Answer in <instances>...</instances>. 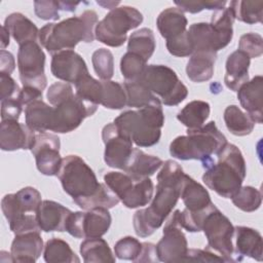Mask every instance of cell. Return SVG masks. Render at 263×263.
<instances>
[{
  "label": "cell",
  "instance_id": "1",
  "mask_svg": "<svg viewBox=\"0 0 263 263\" xmlns=\"http://www.w3.org/2000/svg\"><path fill=\"white\" fill-rule=\"evenodd\" d=\"M184 176L185 173L178 162L170 159L162 164L151 204L134 214L133 225L138 236L148 237L162 225L180 198Z\"/></svg>",
  "mask_w": 263,
  "mask_h": 263
},
{
  "label": "cell",
  "instance_id": "2",
  "mask_svg": "<svg viewBox=\"0 0 263 263\" xmlns=\"http://www.w3.org/2000/svg\"><path fill=\"white\" fill-rule=\"evenodd\" d=\"M97 24V12L88 9L78 16L44 25L39 30V41L52 55L63 50H73L81 41L85 43L93 41Z\"/></svg>",
  "mask_w": 263,
  "mask_h": 263
},
{
  "label": "cell",
  "instance_id": "3",
  "mask_svg": "<svg viewBox=\"0 0 263 263\" xmlns=\"http://www.w3.org/2000/svg\"><path fill=\"white\" fill-rule=\"evenodd\" d=\"M226 144L227 139L216 122L210 121L199 128L187 129L186 136L174 139L170 145V154L180 160H200L205 170L215 162L212 155H217Z\"/></svg>",
  "mask_w": 263,
  "mask_h": 263
},
{
  "label": "cell",
  "instance_id": "4",
  "mask_svg": "<svg viewBox=\"0 0 263 263\" xmlns=\"http://www.w3.org/2000/svg\"><path fill=\"white\" fill-rule=\"evenodd\" d=\"M217 156L218 162L205 168L202 181L221 197L231 198L241 187L247 175L243 155L238 147L227 143Z\"/></svg>",
  "mask_w": 263,
  "mask_h": 263
},
{
  "label": "cell",
  "instance_id": "5",
  "mask_svg": "<svg viewBox=\"0 0 263 263\" xmlns=\"http://www.w3.org/2000/svg\"><path fill=\"white\" fill-rule=\"evenodd\" d=\"M114 124L138 147L156 145L161 137L164 113L159 99L138 110H127L114 119Z\"/></svg>",
  "mask_w": 263,
  "mask_h": 263
},
{
  "label": "cell",
  "instance_id": "6",
  "mask_svg": "<svg viewBox=\"0 0 263 263\" xmlns=\"http://www.w3.org/2000/svg\"><path fill=\"white\" fill-rule=\"evenodd\" d=\"M58 178L64 191L72 199L93 195L101 187L93 171L78 155H67L63 158Z\"/></svg>",
  "mask_w": 263,
  "mask_h": 263
},
{
  "label": "cell",
  "instance_id": "7",
  "mask_svg": "<svg viewBox=\"0 0 263 263\" xmlns=\"http://www.w3.org/2000/svg\"><path fill=\"white\" fill-rule=\"evenodd\" d=\"M143 22V14L135 7L123 5L115 7L98 22L95 38L111 47H119L127 39V32Z\"/></svg>",
  "mask_w": 263,
  "mask_h": 263
},
{
  "label": "cell",
  "instance_id": "8",
  "mask_svg": "<svg viewBox=\"0 0 263 263\" xmlns=\"http://www.w3.org/2000/svg\"><path fill=\"white\" fill-rule=\"evenodd\" d=\"M138 80L165 106H177L188 96V88L177 73L164 65H148Z\"/></svg>",
  "mask_w": 263,
  "mask_h": 263
},
{
  "label": "cell",
  "instance_id": "9",
  "mask_svg": "<svg viewBox=\"0 0 263 263\" xmlns=\"http://www.w3.org/2000/svg\"><path fill=\"white\" fill-rule=\"evenodd\" d=\"M104 182L128 209L144 206L153 197L154 185L150 178L137 179L125 172H108Z\"/></svg>",
  "mask_w": 263,
  "mask_h": 263
},
{
  "label": "cell",
  "instance_id": "10",
  "mask_svg": "<svg viewBox=\"0 0 263 263\" xmlns=\"http://www.w3.org/2000/svg\"><path fill=\"white\" fill-rule=\"evenodd\" d=\"M208 239L209 250L216 252L226 262H234L233 235L234 226L230 220L217 208L209 213L203 221L201 229Z\"/></svg>",
  "mask_w": 263,
  "mask_h": 263
},
{
  "label": "cell",
  "instance_id": "11",
  "mask_svg": "<svg viewBox=\"0 0 263 263\" xmlns=\"http://www.w3.org/2000/svg\"><path fill=\"white\" fill-rule=\"evenodd\" d=\"M44 66L45 53L37 41L20 45L17 68L23 86H33L43 91L47 83Z\"/></svg>",
  "mask_w": 263,
  "mask_h": 263
},
{
  "label": "cell",
  "instance_id": "12",
  "mask_svg": "<svg viewBox=\"0 0 263 263\" xmlns=\"http://www.w3.org/2000/svg\"><path fill=\"white\" fill-rule=\"evenodd\" d=\"M98 105L86 102L74 93L69 99L53 106L50 132L66 134L76 129L82 121L97 111Z\"/></svg>",
  "mask_w": 263,
  "mask_h": 263
},
{
  "label": "cell",
  "instance_id": "13",
  "mask_svg": "<svg viewBox=\"0 0 263 263\" xmlns=\"http://www.w3.org/2000/svg\"><path fill=\"white\" fill-rule=\"evenodd\" d=\"M188 252V243L182 231L181 211L176 210L165 222L162 237L156 245L158 261L164 263L182 262Z\"/></svg>",
  "mask_w": 263,
  "mask_h": 263
},
{
  "label": "cell",
  "instance_id": "14",
  "mask_svg": "<svg viewBox=\"0 0 263 263\" xmlns=\"http://www.w3.org/2000/svg\"><path fill=\"white\" fill-rule=\"evenodd\" d=\"M61 142L54 134L36 133L30 149L35 156L37 170L44 176H57L63 158L60 155Z\"/></svg>",
  "mask_w": 263,
  "mask_h": 263
},
{
  "label": "cell",
  "instance_id": "15",
  "mask_svg": "<svg viewBox=\"0 0 263 263\" xmlns=\"http://www.w3.org/2000/svg\"><path fill=\"white\" fill-rule=\"evenodd\" d=\"M102 139L105 144L104 160L113 168L124 170L134 150L132 140L112 123L103 127Z\"/></svg>",
  "mask_w": 263,
  "mask_h": 263
},
{
  "label": "cell",
  "instance_id": "16",
  "mask_svg": "<svg viewBox=\"0 0 263 263\" xmlns=\"http://www.w3.org/2000/svg\"><path fill=\"white\" fill-rule=\"evenodd\" d=\"M52 75L67 83H76L89 74L85 61L74 50H63L52 55L50 63Z\"/></svg>",
  "mask_w": 263,
  "mask_h": 263
},
{
  "label": "cell",
  "instance_id": "17",
  "mask_svg": "<svg viewBox=\"0 0 263 263\" xmlns=\"http://www.w3.org/2000/svg\"><path fill=\"white\" fill-rule=\"evenodd\" d=\"M36 133L17 120H1L0 148L3 151L31 149Z\"/></svg>",
  "mask_w": 263,
  "mask_h": 263
},
{
  "label": "cell",
  "instance_id": "18",
  "mask_svg": "<svg viewBox=\"0 0 263 263\" xmlns=\"http://www.w3.org/2000/svg\"><path fill=\"white\" fill-rule=\"evenodd\" d=\"M43 251V240L38 231L15 234L10 247L12 262L34 263Z\"/></svg>",
  "mask_w": 263,
  "mask_h": 263
},
{
  "label": "cell",
  "instance_id": "19",
  "mask_svg": "<svg viewBox=\"0 0 263 263\" xmlns=\"http://www.w3.org/2000/svg\"><path fill=\"white\" fill-rule=\"evenodd\" d=\"M262 91L263 77L261 75L247 81L237 90V99L241 107L255 123H262L263 121Z\"/></svg>",
  "mask_w": 263,
  "mask_h": 263
},
{
  "label": "cell",
  "instance_id": "20",
  "mask_svg": "<svg viewBox=\"0 0 263 263\" xmlns=\"http://www.w3.org/2000/svg\"><path fill=\"white\" fill-rule=\"evenodd\" d=\"M194 52L217 53L227 45L210 23H194L187 30Z\"/></svg>",
  "mask_w": 263,
  "mask_h": 263
},
{
  "label": "cell",
  "instance_id": "21",
  "mask_svg": "<svg viewBox=\"0 0 263 263\" xmlns=\"http://www.w3.org/2000/svg\"><path fill=\"white\" fill-rule=\"evenodd\" d=\"M71 211L53 200H42L37 212L36 219L41 231H65L66 221Z\"/></svg>",
  "mask_w": 263,
  "mask_h": 263
},
{
  "label": "cell",
  "instance_id": "22",
  "mask_svg": "<svg viewBox=\"0 0 263 263\" xmlns=\"http://www.w3.org/2000/svg\"><path fill=\"white\" fill-rule=\"evenodd\" d=\"M112 222L108 209L96 208L80 212L79 231L80 238L102 237L110 228Z\"/></svg>",
  "mask_w": 263,
  "mask_h": 263
},
{
  "label": "cell",
  "instance_id": "23",
  "mask_svg": "<svg viewBox=\"0 0 263 263\" xmlns=\"http://www.w3.org/2000/svg\"><path fill=\"white\" fill-rule=\"evenodd\" d=\"M235 253L240 256L250 257L257 261L263 260L262 236L256 229L247 226L234 227Z\"/></svg>",
  "mask_w": 263,
  "mask_h": 263
},
{
  "label": "cell",
  "instance_id": "24",
  "mask_svg": "<svg viewBox=\"0 0 263 263\" xmlns=\"http://www.w3.org/2000/svg\"><path fill=\"white\" fill-rule=\"evenodd\" d=\"M250 62L251 59L238 49L228 55L225 65L226 73L224 82L229 89L237 91L243 83L249 81Z\"/></svg>",
  "mask_w": 263,
  "mask_h": 263
},
{
  "label": "cell",
  "instance_id": "25",
  "mask_svg": "<svg viewBox=\"0 0 263 263\" xmlns=\"http://www.w3.org/2000/svg\"><path fill=\"white\" fill-rule=\"evenodd\" d=\"M180 197L186 206L185 209L190 212L203 211L213 203L208 190L186 174L183 179Z\"/></svg>",
  "mask_w": 263,
  "mask_h": 263
},
{
  "label": "cell",
  "instance_id": "26",
  "mask_svg": "<svg viewBox=\"0 0 263 263\" xmlns=\"http://www.w3.org/2000/svg\"><path fill=\"white\" fill-rule=\"evenodd\" d=\"M188 21L184 12L178 7L162 10L156 20L157 29L165 40L176 38L187 31Z\"/></svg>",
  "mask_w": 263,
  "mask_h": 263
},
{
  "label": "cell",
  "instance_id": "27",
  "mask_svg": "<svg viewBox=\"0 0 263 263\" xmlns=\"http://www.w3.org/2000/svg\"><path fill=\"white\" fill-rule=\"evenodd\" d=\"M18 45L39 39V30L26 15L13 12L6 16L3 25Z\"/></svg>",
  "mask_w": 263,
  "mask_h": 263
},
{
  "label": "cell",
  "instance_id": "28",
  "mask_svg": "<svg viewBox=\"0 0 263 263\" xmlns=\"http://www.w3.org/2000/svg\"><path fill=\"white\" fill-rule=\"evenodd\" d=\"M163 164V161L154 155H149L138 148L133 153L124 167V172L137 179L150 178Z\"/></svg>",
  "mask_w": 263,
  "mask_h": 263
},
{
  "label": "cell",
  "instance_id": "29",
  "mask_svg": "<svg viewBox=\"0 0 263 263\" xmlns=\"http://www.w3.org/2000/svg\"><path fill=\"white\" fill-rule=\"evenodd\" d=\"M53 107L40 100H36L25 107L26 124L35 133L50 130L52 124Z\"/></svg>",
  "mask_w": 263,
  "mask_h": 263
},
{
  "label": "cell",
  "instance_id": "30",
  "mask_svg": "<svg viewBox=\"0 0 263 263\" xmlns=\"http://www.w3.org/2000/svg\"><path fill=\"white\" fill-rule=\"evenodd\" d=\"M217 53L194 52L191 54L187 66L186 74L193 82H204L210 80L214 74V65Z\"/></svg>",
  "mask_w": 263,
  "mask_h": 263
},
{
  "label": "cell",
  "instance_id": "31",
  "mask_svg": "<svg viewBox=\"0 0 263 263\" xmlns=\"http://www.w3.org/2000/svg\"><path fill=\"white\" fill-rule=\"evenodd\" d=\"M80 254L85 263L115 262V256L107 241L101 237L86 238L80 245Z\"/></svg>",
  "mask_w": 263,
  "mask_h": 263
},
{
  "label": "cell",
  "instance_id": "32",
  "mask_svg": "<svg viewBox=\"0 0 263 263\" xmlns=\"http://www.w3.org/2000/svg\"><path fill=\"white\" fill-rule=\"evenodd\" d=\"M211 106L205 101L195 100L189 102L178 114V120L183 123L187 129L201 127L209 118Z\"/></svg>",
  "mask_w": 263,
  "mask_h": 263
},
{
  "label": "cell",
  "instance_id": "33",
  "mask_svg": "<svg viewBox=\"0 0 263 263\" xmlns=\"http://www.w3.org/2000/svg\"><path fill=\"white\" fill-rule=\"evenodd\" d=\"M223 117L227 129L237 137L250 135L255 127V122L251 117L242 112L236 105L226 107Z\"/></svg>",
  "mask_w": 263,
  "mask_h": 263
},
{
  "label": "cell",
  "instance_id": "34",
  "mask_svg": "<svg viewBox=\"0 0 263 263\" xmlns=\"http://www.w3.org/2000/svg\"><path fill=\"white\" fill-rule=\"evenodd\" d=\"M43 258L47 263H78L80 259L68 242L61 238H49L43 250Z\"/></svg>",
  "mask_w": 263,
  "mask_h": 263
},
{
  "label": "cell",
  "instance_id": "35",
  "mask_svg": "<svg viewBox=\"0 0 263 263\" xmlns=\"http://www.w3.org/2000/svg\"><path fill=\"white\" fill-rule=\"evenodd\" d=\"M155 46L156 41L153 31L149 28H142L129 36L127 51L140 55L147 62L152 57Z\"/></svg>",
  "mask_w": 263,
  "mask_h": 263
},
{
  "label": "cell",
  "instance_id": "36",
  "mask_svg": "<svg viewBox=\"0 0 263 263\" xmlns=\"http://www.w3.org/2000/svg\"><path fill=\"white\" fill-rule=\"evenodd\" d=\"M234 18L239 22L253 25L262 22L263 1H242L235 0L229 4Z\"/></svg>",
  "mask_w": 263,
  "mask_h": 263
},
{
  "label": "cell",
  "instance_id": "37",
  "mask_svg": "<svg viewBox=\"0 0 263 263\" xmlns=\"http://www.w3.org/2000/svg\"><path fill=\"white\" fill-rule=\"evenodd\" d=\"M123 87L126 93V106L130 108L140 109L158 99L140 80L125 81L123 82Z\"/></svg>",
  "mask_w": 263,
  "mask_h": 263
},
{
  "label": "cell",
  "instance_id": "38",
  "mask_svg": "<svg viewBox=\"0 0 263 263\" xmlns=\"http://www.w3.org/2000/svg\"><path fill=\"white\" fill-rule=\"evenodd\" d=\"M73 201L83 210H91L96 208H105L109 210L117 205L120 200L105 183H102L100 189L93 195L85 198L73 199Z\"/></svg>",
  "mask_w": 263,
  "mask_h": 263
},
{
  "label": "cell",
  "instance_id": "39",
  "mask_svg": "<svg viewBox=\"0 0 263 263\" xmlns=\"http://www.w3.org/2000/svg\"><path fill=\"white\" fill-rule=\"evenodd\" d=\"M102 85L101 105L112 110H120L126 106V93L123 84L112 80H102Z\"/></svg>",
  "mask_w": 263,
  "mask_h": 263
},
{
  "label": "cell",
  "instance_id": "40",
  "mask_svg": "<svg viewBox=\"0 0 263 263\" xmlns=\"http://www.w3.org/2000/svg\"><path fill=\"white\" fill-rule=\"evenodd\" d=\"M234 14L230 7H225L221 10H216L211 18V25L220 35L221 39L226 45H228L233 37V28Z\"/></svg>",
  "mask_w": 263,
  "mask_h": 263
},
{
  "label": "cell",
  "instance_id": "41",
  "mask_svg": "<svg viewBox=\"0 0 263 263\" xmlns=\"http://www.w3.org/2000/svg\"><path fill=\"white\" fill-rule=\"evenodd\" d=\"M233 204L239 210L251 213L257 211L262 203L261 191L252 186H241L231 197Z\"/></svg>",
  "mask_w": 263,
  "mask_h": 263
},
{
  "label": "cell",
  "instance_id": "42",
  "mask_svg": "<svg viewBox=\"0 0 263 263\" xmlns=\"http://www.w3.org/2000/svg\"><path fill=\"white\" fill-rule=\"evenodd\" d=\"M76 96L80 99L99 105L102 101L103 85L102 81H99L91 77L89 74L83 76L75 83Z\"/></svg>",
  "mask_w": 263,
  "mask_h": 263
},
{
  "label": "cell",
  "instance_id": "43",
  "mask_svg": "<svg viewBox=\"0 0 263 263\" xmlns=\"http://www.w3.org/2000/svg\"><path fill=\"white\" fill-rule=\"evenodd\" d=\"M146 67L147 62L136 53L127 51L121 57L120 71L125 81H136L140 79Z\"/></svg>",
  "mask_w": 263,
  "mask_h": 263
},
{
  "label": "cell",
  "instance_id": "44",
  "mask_svg": "<svg viewBox=\"0 0 263 263\" xmlns=\"http://www.w3.org/2000/svg\"><path fill=\"white\" fill-rule=\"evenodd\" d=\"M91 62L96 74L102 80H110L114 75V59L112 52L107 48L95 50Z\"/></svg>",
  "mask_w": 263,
  "mask_h": 263
},
{
  "label": "cell",
  "instance_id": "45",
  "mask_svg": "<svg viewBox=\"0 0 263 263\" xmlns=\"http://www.w3.org/2000/svg\"><path fill=\"white\" fill-rule=\"evenodd\" d=\"M142 242L133 236L120 238L114 246V255L121 260L136 262L142 252Z\"/></svg>",
  "mask_w": 263,
  "mask_h": 263
},
{
  "label": "cell",
  "instance_id": "46",
  "mask_svg": "<svg viewBox=\"0 0 263 263\" xmlns=\"http://www.w3.org/2000/svg\"><path fill=\"white\" fill-rule=\"evenodd\" d=\"M16 199L21 210L26 214H36L40 203L41 194L34 187H25L18 190L16 193Z\"/></svg>",
  "mask_w": 263,
  "mask_h": 263
},
{
  "label": "cell",
  "instance_id": "47",
  "mask_svg": "<svg viewBox=\"0 0 263 263\" xmlns=\"http://www.w3.org/2000/svg\"><path fill=\"white\" fill-rule=\"evenodd\" d=\"M216 209V205L212 203L210 206L199 212H190L185 209L181 212V225L188 232H199L202 229L203 221L209 213Z\"/></svg>",
  "mask_w": 263,
  "mask_h": 263
},
{
  "label": "cell",
  "instance_id": "48",
  "mask_svg": "<svg viewBox=\"0 0 263 263\" xmlns=\"http://www.w3.org/2000/svg\"><path fill=\"white\" fill-rule=\"evenodd\" d=\"M238 50L245 52L250 59L259 58L263 53V38L257 33L243 34L238 42Z\"/></svg>",
  "mask_w": 263,
  "mask_h": 263
},
{
  "label": "cell",
  "instance_id": "49",
  "mask_svg": "<svg viewBox=\"0 0 263 263\" xmlns=\"http://www.w3.org/2000/svg\"><path fill=\"white\" fill-rule=\"evenodd\" d=\"M166 48L171 54L179 58L189 57L193 53L192 45L188 38L187 31L176 38L166 40Z\"/></svg>",
  "mask_w": 263,
  "mask_h": 263
},
{
  "label": "cell",
  "instance_id": "50",
  "mask_svg": "<svg viewBox=\"0 0 263 263\" xmlns=\"http://www.w3.org/2000/svg\"><path fill=\"white\" fill-rule=\"evenodd\" d=\"M73 95H74L73 88L70 83L54 82L49 86L46 93V98L50 105L57 106L58 104L69 99Z\"/></svg>",
  "mask_w": 263,
  "mask_h": 263
},
{
  "label": "cell",
  "instance_id": "51",
  "mask_svg": "<svg viewBox=\"0 0 263 263\" xmlns=\"http://www.w3.org/2000/svg\"><path fill=\"white\" fill-rule=\"evenodd\" d=\"M34 10L36 15L44 21H58L60 18L59 6L57 1L41 0L34 2Z\"/></svg>",
  "mask_w": 263,
  "mask_h": 263
},
{
  "label": "cell",
  "instance_id": "52",
  "mask_svg": "<svg viewBox=\"0 0 263 263\" xmlns=\"http://www.w3.org/2000/svg\"><path fill=\"white\" fill-rule=\"evenodd\" d=\"M184 261L190 262H226V260L213 251L205 249H188L187 255Z\"/></svg>",
  "mask_w": 263,
  "mask_h": 263
},
{
  "label": "cell",
  "instance_id": "53",
  "mask_svg": "<svg viewBox=\"0 0 263 263\" xmlns=\"http://www.w3.org/2000/svg\"><path fill=\"white\" fill-rule=\"evenodd\" d=\"M23 110L18 99H7L1 101V120H17Z\"/></svg>",
  "mask_w": 263,
  "mask_h": 263
},
{
  "label": "cell",
  "instance_id": "54",
  "mask_svg": "<svg viewBox=\"0 0 263 263\" xmlns=\"http://www.w3.org/2000/svg\"><path fill=\"white\" fill-rule=\"evenodd\" d=\"M0 86H1V101L7 99H18L21 88L16 84L13 78L10 75L0 73Z\"/></svg>",
  "mask_w": 263,
  "mask_h": 263
},
{
  "label": "cell",
  "instance_id": "55",
  "mask_svg": "<svg viewBox=\"0 0 263 263\" xmlns=\"http://www.w3.org/2000/svg\"><path fill=\"white\" fill-rule=\"evenodd\" d=\"M40 99H42V91L33 86H23L18 96V100L24 108L30 103Z\"/></svg>",
  "mask_w": 263,
  "mask_h": 263
},
{
  "label": "cell",
  "instance_id": "56",
  "mask_svg": "<svg viewBox=\"0 0 263 263\" xmlns=\"http://www.w3.org/2000/svg\"><path fill=\"white\" fill-rule=\"evenodd\" d=\"M15 68V61L11 52L1 49L0 51V73L10 75Z\"/></svg>",
  "mask_w": 263,
  "mask_h": 263
},
{
  "label": "cell",
  "instance_id": "57",
  "mask_svg": "<svg viewBox=\"0 0 263 263\" xmlns=\"http://www.w3.org/2000/svg\"><path fill=\"white\" fill-rule=\"evenodd\" d=\"M142 252L136 262H156L158 261L156 254V245L151 242H142Z\"/></svg>",
  "mask_w": 263,
  "mask_h": 263
},
{
  "label": "cell",
  "instance_id": "58",
  "mask_svg": "<svg viewBox=\"0 0 263 263\" xmlns=\"http://www.w3.org/2000/svg\"><path fill=\"white\" fill-rule=\"evenodd\" d=\"M175 4L183 12L197 13L205 9V1H175Z\"/></svg>",
  "mask_w": 263,
  "mask_h": 263
},
{
  "label": "cell",
  "instance_id": "59",
  "mask_svg": "<svg viewBox=\"0 0 263 263\" xmlns=\"http://www.w3.org/2000/svg\"><path fill=\"white\" fill-rule=\"evenodd\" d=\"M60 10L74 12L76 7L80 4V2H73V1H57Z\"/></svg>",
  "mask_w": 263,
  "mask_h": 263
},
{
  "label": "cell",
  "instance_id": "60",
  "mask_svg": "<svg viewBox=\"0 0 263 263\" xmlns=\"http://www.w3.org/2000/svg\"><path fill=\"white\" fill-rule=\"evenodd\" d=\"M9 32L8 30L2 26L1 27V49H5L9 45Z\"/></svg>",
  "mask_w": 263,
  "mask_h": 263
},
{
  "label": "cell",
  "instance_id": "61",
  "mask_svg": "<svg viewBox=\"0 0 263 263\" xmlns=\"http://www.w3.org/2000/svg\"><path fill=\"white\" fill-rule=\"evenodd\" d=\"M97 3L104 6V7H107L108 9H111V10H112V7L110 5H113L114 7H116V5L119 4V2H107L106 3V2H101V1H97Z\"/></svg>",
  "mask_w": 263,
  "mask_h": 263
}]
</instances>
